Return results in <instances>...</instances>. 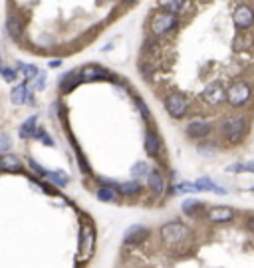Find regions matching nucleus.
I'll return each mask as SVG.
<instances>
[{
  "label": "nucleus",
  "instance_id": "1",
  "mask_svg": "<svg viewBox=\"0 0 254 268\" xmlns=\"http://www.w3.org/2000/svg\"><path fill=\"white\" fill-rule=\"evenodd\" d=\"M94 244H95V231L90 221H83L79 226V246H78V258L79 260H88L94 252Z\"/></svg>",
  "mask_w": 254,
  "mask_h": 268
},
{
  "label": "nucleus",
  "instance_id": "2",
  "mask_svg": "<svg viewBox=\"0 0 254 268\" xmlns=\"http://www.w3.org/2000/svg\"><path fill=\"white\" fill-rule=\"evenodd\" d=\"M244 131H246V119L242 115H230L222 121V135L228 143L240 141Z\"/></svg>",
  "mask_w": 254,
  "mask_h": 268
},
{
  "label": "nucleus",
  "instance_id": "3",
  "mask_svg": "<svg viewBox=\"0 0 254 268\" xmlns=\"http://www.w3.org/2000/svg\"><path fill=\"white\" fill-rule=\"evenodd\" d=\"M177 26V18L175 14H169V12H155L149 20V30L155 34V36H163L167 34L169 30H173Z\"/></svg>",
  "mask_w": 254,
  "mask_h": 268
},
{
  "label": "nucleus",
  "instance_id": "4",
  "mask_svg": "<svg viewBox=\"0 0 254 268\" xmlns=\"http://www.w3.org/2000/svg\"><path fill=\"white\" fill-rule=\"evenodd\" d=\"M189 235H190V231L181 222H167V224L161 226V238L167 240V242H171V244L183 242Z\"/></svg>",
  "mask_w": 254,
  "mask_h": 268
},
{
  "label": "nucleus",
  "instance_id": "5",
  "mask_svg": "<svg viewBox=\"0 0 254 268\" xmlns=\"http://www.w3.org/2000/svg\"><path fill=\"white\" fill-rule=\"evenodd\" d=\"M252 92H250V86L244 84V81H237V84H232L230 90L226 92V101L230 106H242L250 99Z\"/></svg>",
  "mask_w": 254,
  "mask_h": 268
},
{
  "label": "nucleus",
  "instance_id": "6",
  "mask_svg": "<svg viewBox=\"0 0 254 268\" xmlns=\"http://www.w3.org/2000/svg\"><path fill=\"white\" fill-rule=\"evenodd\" d=\"M187 108H189V104H187V99L183 95H179V94L165 95V110L169 111L171 117H175V119L183 117L187 113Z\"/></svg>",
  "mask_w": 254,
  "mask_h": 268
},
{
  "label": "nucleus",
  "instance_id": "7",
  "mask_svg": "<svg viewBox=\"0 0 254 268\" xmlns=\"http://www.w3.org/2000/svg\"><path fill=\"white\" fill-rule=\"evenodd\" d=\"M203 95H205V101L210 106H219V104H222V101H226V90L222 88V84H219V81L206 86Z\"/></svg>",
  "mask_w": 254,
  "mask_h": 268
},
{
  "label": "nucleus",
  "instance_id": "8",
  "mask_svg": "<svg viewBox=\"0 0 254 268\" xmlns=\"http://www.w3.org/2000/svg\"><path fill=\"white\" fill-rule=\"evenodd\" d=\"M235 24L238 28H250L254 24V10L248 4H240L235 12Z\"/></svg>",
  "mask_w": 254,
  "mask_h": 268
},
{
  "label": "nucleus",
  "instance_id": "9",
  "mask_svg": "<svg viewBox=\"0 0 254 268\" xmlns=\"http://www.w3.org/2000/svg\"><path fill=\"white\" fill-rule=\"evenodd\" d=\"M208 133H210V126L205 119H195V121H190L187 126V135L193 137V139H203Z\"/></svg>",
  "mask_w": 254,
  "mask_h": 268
},
{
  "label": "nucleus",
  "instance_id": "10",
  "mask_svg": "<svg viewBox=\"0 0 254 268\" xmlns=\"http://www.w3.org/2000/svg\"><path fill=\"white\" fill-rule=\"evenodd\" d=\"M206 219L210 222H228V221L235 219V211L230 207H215L206 213Z\"/></svg>",
  "mask_w": 254,
  "mask_h": 268
},
{
  "label": "nucleus",
  "instance_id": "11",
  "mask_svg": "<svg viewBox=\"0 0 254 268\" xmlns=\"http://www.w3.org/2000/svg\"><path fill=\"white\" fill-rule=\"evenodd\" d=\"M147 236V229L143 224H133L125 231V244H139Z\"/></svg>",
  "mask_w": 254,
  "mask_h": 268
},
{
  "label": "nucleus",
  "instance_id": "12",
  "mask_svg": "<svg viewBox=\"0 0 254 268\" xmlns=\"http://www.w3.org/2000/svg\"><path fill=\"white\" fill-rule=\"evenodd\" d=\"M195 187H197V191H213V193H217V195H226V193H228L224 187H221V185H217L215 181H210V179H206V177H201V179L195 183Z\"/></svg>",
  "mask_w": 254,
  "mask_h": 268
},
{
  "label": "nucleus",
  "instance_id": "13",
  "mask_svg": "<svg viewBox=\"0 0 254 268\" xmlns=\"http://www.w3.org/2000/svg\"><path fill=\"white\" fill-rule=\"evenodd\" d=\"M147 185H149V189H151L155 195H161L163 189H165L163 175H161L159 171H149V173H147Z\"/></svg>",
  "mask_w": 254,
  "mask_h": 268
},
{
  "label": "nucleus",
  "instance_id": "14",
  "mask_svg": "<svg viewBox=\"0 0 254 268\" xmlns=\"http://www.w3.org/2000/svg\"><path fill=\"white\" fill-rule=\"evenodd\" d=\"M159 149H161L159 137L153 131H145V151L149 153L151 157H157L159 155Z\"/></svg>",
  "mask_w": 254,
  "mask_h": 268
},
{
  "label": "nucleus",
  "instance_id": "15",
  "mask_svg": "<svg viewBox=\"0 0 254 268\" xmlns=\"http://www.w3.org/2000/svg\"><path fill=\"white\" fill-rule=\"evenodd\" d=\"M163 10L169 12V14H181L185 8H187V0H163Z\"/></svg>",
  "mask_w": 254,
  "mask_h": 268
},
{
  "label": "nucleus",
  "instance_id": "16",
  "mask_svg": "<svg viewBox=\"0 0 254 268\" xmlns=\"http://www.w3.org/2000/svg\"><path fill=\"white\" fill-rule=\"evenodd\" d=\"M235 48L242 50V52H250L254 50V36L252 34H240L235 38Z\"/></svg>",
  "mask_w": 254,
  "mask_h": 268
},
{
  "label": "nucleus",
  "instance_id": "17",
  "mask_svg": "<svg viewBox=\"0 0 254 268\" xmlns=\"http://www.w3.org/2000/svg\"><path fill=\"white\" fill-rule=\"evenodd\" d=\"M95 197L103 203H115L117 201V191L111 189V187H103V185H99L97 191H95Z\"/></svg>",
  "mask_w": 254,
  "mask_h": 268
},
{
  "label": "nucleus",
  "instance_id": "18",
  "mask_svg": "<svg viewBox=\"0 0 254 268\" xmlns=\"http://www.w3.org/2000/svg\"><path fill=\"white\" fill-rule=\"evenodd\" d=\"M141 191V185L137 181H129V183H119L117 185V193L121 195H137Z\"/></svg>",
  "mask_w": 254,
  "mask_h": 268
},
{
  "label": "nucleus",
  "instance_id": "19",
  "mask_svg": "<svg viewBox=\"0 0 254 268\" xmlns=\"http://www.w3.org/2000/svg\"><path fill=\"white\" fill-rule=\"evenodd\" d=\"M203 207V203L201 201H197V199H187L185 203H183V213L187 215V217H197V211Z\"/></svg>",
  "mask_w": 254,
  "mask_h": 268
},
{
  "label": "nucleus",
  "instance_id": "20",
  "mask_svg": "<svg viewBox=\"0 0 254 268\" xmlns=\"http://www.w3.org/2000/svg\"><path fill=\"white\" fill-rule=\"evenodd\" d=\"M155 70H157V64H155V62H151L147 56L139 60V72H141L143 76H151Z\"/></svg>",
  "mask_w": 254,
  "mask_h": 268
},
{
  "label": "nucleus",
  "instance_id": "21",
  "mask_svg": "<svg viewBox=\"0 0 254 268\" xmlns=\"http://www.w3.org/2000/svg\"><path fill=\"white\" fill-rule=\"evenodd\" d=\"M157 48H159V42H157L153 36H147V38L143 40V54H145V56H153V54L157 52Z\"/></svg>",
  "mask_w": 254,
  "mask_h": 268
},
{
  "label": "nucleus",
  "instance_id": "22",
  "mask_svg": "<svg viewBox=\"0 0 254 268\" xmlns=\"http://www.w3.org/2000/svg\"><path fill=\"white\" fill-rule=\"evenodd\" d=\"M228 171H230V173H254V161H250V163H235V165H228Z\"/></svg>",
  "mask_w": 254,
  "mask_h": 268
},
{
  "label": "nucleus",
  "instance_id": "23",
  "mask_svg": "<svg viewBox=\"0 0 254 268\" xmlns=\"http://www.w3.org/2000/svg\"><path fill=\"white\" fill-rule=\"evenodd\" d=\"M151 169H149V165H147L145 161H137L133 167H131V175L135 177V179H139V177H147V173H149Z\"/></svg>",
  "mask_w": 254,
  "mask_h": 268
},
{
  "label": "nucleus",
  "instance_id": "24",
  "mask_svg": "<svg viewBox=\"0 0 254 268\" xmlns=\"http://www.w3.org/2000/svg\"><path fill=\"white\" fill-rule=\"evenodd\" d=\"M173 191H175V193H195L197 187H195V183H185V181H183V183L175 185Z\"/></svg>",
  "mask_w": 254,
  "mask_h": 268
},
{
  "label": "nucleus",
  "instance_id": "25",
  "mask_svg": "<svg viewBox=\"0 0 254 268\" xmlns=\"http://www.w3.org/2000/svg\"><path fill=\"white\" fill-rule=\"evenodd\" d=\"M135 104H137V108H139L141 115H143V117H145L147 121H149V119H151V115H149V110H147V106L143 104V101H141V99H137V101H135Z\"/></svg>",
  "mask_w": 254,
  "mask_h": 268
},
{
  "label": "nucleus",
  "instance_id": "26",
  "mask_svg": "<svg viewBox=\"0 0 254 268\" xmlns=\"http://www.w3.org/2000/svg\"><path fill=\"white\" fill-rule=\"evenodd\" d=\"M8 147H10V139L4 137V135H0V153L8 151Z\"/></svg>",
  "mask_w": 254,
  "mask_h": 268
},
{
  "label": "nucleus",
  "instance_id": "27",
  "mask_svg": "<svg viewBox=\"0 0 254 268\" xmlns=\"http://www.w3.org/2000/svg\"><path fill=\"white\" fill-rule=\"evenodd\" d=\"M248 229H250V233H254V217L248 219Z\"/></svg>",
  "mask_w": 254,
  "mask_h": 268
},
{
  "label": "nucleus",
  "instance_id": "28",
  "mask_svg": "<svg viewBox=\"0 0 254 268\" xmlns=\"http://www.w3.org/2000/svg\"><path fill=\"white\" fill-rule=\"evenodd\" d=\"M127 2H133V0H127Z\"/></svg>",
  "mask_w": 254,
  "mask_h": 268
}]
</instances>
